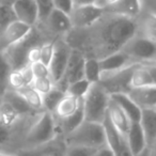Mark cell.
Here are the masks:
<instances>
[{
  "instance_id": "cell-1",
  "label": "cell",
  "mask_w": 156,
  "mask_h": 156,
  "mask_svg": "<svg viewBox=\"0 0 156 156\" xmlns=\"http://www.w3.org/2000/svg\"><path fill=\"white\" fill-rule=\"evenodd\" d=\"M139 30L136 18L106 12L91 28H86L83 52L86 58L103 59L120 51Z\"/></svg>"
},
{
  "instance_id": "cell-2",
  "label": "cell",
  "mask_w": 156,
  "mask_h": 156,
  "mask_svg": "<svg viewBox=\"0 0 156 156\" xmlns=\"http://www.w3.org/2000/svg\"><path fill=\"white\" fill-rule=\"evenodd\" d=\"M65 142L67 145H81L98 149L107 143L104 125L85 120L75 130L65 135Z\"/></svg>"
},
{
  "instance_id": "cell-3",
  "label": "cell",
  "mask_w": 156,
  "mask_h": 156,
  "mask_svg": "<svg viewBox=\"0 0 156 156\" xmlns=\"http://www.w3.org/2000/svg\"><path fill=\"white\" fill-rule=\"evenodd\" d=\"M110 95L100 83H93L83 98L86 121L103 124L107 117Z\"/></svg>"
},
{
  "instance_id": "cell-4",
  "label": "cell",
  "mask_w": 156,
  "mask_h": 156,
  "mask_svg": "<svg viewBox=\"0 0 156 156\" xmlns=\"http://www.w3.org/2000/svg\"><path fill=\"white\" fill-rule=\"evenodd\" d=\"M121 50L135 63L154 62L156 59V41L142 34H136Z\"/></svg>"
},
{
  "instance_id": "cell-5",
  "label": "cell",
  "mask_w": 156,
  "mask_h": 156,
  "mask_svg": "<svg viewBox=\"0 0 156 156\" xmlns=\"http://www.w3.org/2000/svg\"><path fill=\"white\" fill-rule=\"evenodd\" d=\"M56 134V125L51 112L45 110L26 135V142L30 145H41L50 141Z\"/></svg>"
},
{
  "instance_id": "cell-6",
  "label": "cell",
  "mask_w": 156,
  "mask_h": 156,
  "mask_svg": "<svg viewBox=\"0 0 156 156\" xmlns=\"http://www.w3.org/2000/svg\"><path fill=\"white\" fill-rule=\"evenodd\" d=\"M139 63H134L120 71L109 74H103L102 79L98 83L111 95L115 93H128L130 88V79L134 69Z\"/></svg>"
},
{
  "instance_id": "cell-7",
  "label": "cell",
  "mask_w": 156,
  "mask_h": 156,
  "mask_svg": "<svg viewBox=\"0 0 156 156\" xmlns=\"http://www.w3.org/2000/svg\"><path fill=\"white\" fill-rule=\"evenodd\" d=\"M37 40H39V35L37 33L34 34L32 29L31 32L24 40H22L20 42L14 44V45L10 46L7 49L3 50V56L8 60L12 69H20L25 67L26 65H29L28 60H27L28 50L32 46L37 45Z\"/></svg>"
},
{
  "instance_id": "cell-8",
  "label": "cell",
  "mask_w": 156,
  "mask_h": 156,
  "mask_svg": "<svg viewBox=\"0 0 156 156\" xmlns=\"http://www.w3.org/2000/svg\"><path fill=\"white\" fill-rule=\"evenodd\" d=\"M106 13L105 8L95 3L75 5L69 14L74 28H91Z\"/></svg>"
},
{
  "instance_id": "cell-9",
  "label": "cell",
  "mask_w": 156,
  "mask_h": 156,
  "mask_svg": "<svg viewBox=\"0 0 156 156\" xmlns=\"http://www.w3.org/2000/svg\"><path fill=\"white\" fill-rule=\"evenodd\" d=\"M86 56L79 50L72 49L71 56H69L67 66L63 74V77L58 83H56V87L60 88L61 90L65 92L67 86L69 83H74L76 80L85 78L83 76V69H85Z\"/></svg>"
},
{
  "instance_id": "cell-10",
  "label": "cell",
  "mask_w": 156,
  "mask_h": 156,
  "mask_svg": "<svg viewBox=\"0 0 156 156\" xmlns=\"http://www.w3.org/2000/svg\"><path fill=\"white\" fill-rule=\"evenodd\" d=\"M71 52L72 48L65 43L64 40H59L58 42H55L54 55L48 66L50 72V78L52 79L55 85L58 83L63 77Z\"/></svg>"
},
{
  "instance_id": "cell-11",
  "label": "cell",
  "mask_w": 156,
  "mask_h": 156,
  "mask_svg": "<svg viewBox=\"0 0 156 156\" xmlns=\"http://www.w3.org/2000/svg\"><path fill=\"white\" fill-rule=\"evenodd\" d=\"M32 29V26H29L20 20L12 23L0 33V50L3 51L8 47L24 40Z\"/></svg>"
},
{
  "instance_id": "cell-12",
  "label": "cell",
  "mask_w": 156,
  "mask_h": 156,
  "mask_svg": "<svg viewBox=\"0 0 156 156\" xmlns=\"http://www.w3.org/2000/svg\"><path fill=\"white\" fill-rule=\"evenodd\" d=\"M12 7L20 22L33 27L39 20V12L34 0H14Z\"/></svg>"
},
{
  "instance_id": "cell-13",
  "label": "cell",
  "mask_w": 156,
  "mask_h": 156,
  "mask_svg": "<svg viewBox=\"0 0 156 156\" xmlns=\"http://www.w3.org/2000/svg\"><path fill=\"white\" fill-rule=\"evenodd\" d=\"M127 94L141 110L156 109V86L130 89Z\"/></svg>"
},
{
  "instance_id": "cell-14",
  "label": "cell",
  "mask_w": 156,
  "mask_h": 156,
  "mask_svg": "<svg viewBox=\"0 0 156 156\" xmlns=\"http://www.w3.org/2000/svg\"><path fill=\"white\" fill-rule=\"evenodd\" d=\"M134 61L122 50L108 55L103 59H100V65L103 74H109L120 71V69L130 64H134Z\"/></svg>"
},
{
  "instance_id": "cell-15",
  "label": "cell",
  "mask_w": 156,
  "mask_h": 156,
  "mask_svg": "<svg viewBox=\"0 0 156 156\" xmlns=\"http://www.w3.org/2000/svg\"><path fill=\"white\" fill-rule=\"evenodd\" d=\"M45 23L52 32L59 33V34H65L73 28L69 14L56 9V8L52 10L51 13L45 20Z\"/></svg>"
},
{
  "instance_id": "cell-16",
  "label": "cell",
  "mask_w": 156,
  "mask_h": 156,
  "mask_svg": "<svg viewBox=\"0 0 156 156\" xmlns=\"http://www.w3.org/2000/svg\"><path fill=\"white\" fill-rule=\"evenodd\" d=\"M107 117L110 120L112 125L115 126L122 135L126 136V134H127L128 129H129V127H130L132 121H130V119L128 118V115L122 110L121 107L115 102H113L111 98L108 105Z\"/></svg>"
},
{
  "instance_id": "cell-17",
  "label": "cell",
  "mask_w": 156,
  "mask_h": 156,
  "mask_svg": "<svg viewBox=\"0 0 156 156\" xmlns=\"http://www.w3.org/2000/svg\"><path fill=\"white\" fill-rule=\"evenodd\" d=\"M126 139H127V143L134 156H137L141 152L144 151L147 147H149L147 144V140H145L144 133L139 122H132L129 129L126 134Z\"/></svg>"
},
{
  "instance_id": "cell-18",
  "label": "cell",
  "mask_w": 156,
  "mask_h": 156,
  "mask_svg": "<svg viewBox=\"0 0 156 156\" xmlns=\"http://www.w3.org/2000/svg\"><path fill=\"white\" fill-rule=\"evenodd\" d=\"M139 123L144 133L147 147H150L156 140V109H143Z\"/></svg>"
},
{
  "instance_id": "cell-19",
  "label": "cell",
  "mask_w": 156,
  "mask_h": 156,
  "mask_svg": "<svg viewBox=\"0 0 156 156\" xmlns=\"http://www.w3.org/2000/svg\"><path fill=\"white\" fill-rule=\"evenodd\" d=\"M110 98L115 102L122 110L128 115L132 122H139L141 117V109L138 107V105L129 98L127 93H115L111 94Z\"/></svg>"
},
{
  "instance_id": "cell-20",
  "label": "cell",
  "mask_w": 156,
  "mask_h": 156,
  "mask_svg": "<svg viewBox=\"0 0 156 156\" xmlns=\"http://www.w3.org/2000/svg\"><path fill=\"white\" fill-rule=\"evenodd\" d=\"M33 80L32 73L30 71L29 65L20 69H12L8 77V86L12 88L14 91L23 89L26 86L31 85Z\"/></svg>"
},
{
  "instance_id": "cell-21",
  "label": "cell",
  "mask_w": 156,
  "mask_h": 156,
  "mask_svg": "<svg viewBox=\"0 0 156 156\" xmlns=\"http://www.w3.org/2000/svg\"><path fill=\"white\" fill-rule=\"evenodd\" d=\"M106 12L136 18L141 11V0H119L115 5L106 8Z\"/></svg>"
},
{
  "instance_id": "cell-22",
  "label": "cell",
  "mask_w": 156,
  "mask_h": 156,
  "mask_svg": "<svg viewBox=\"0 0 156 156\" xmlns=\"http://www.w3.org/2000/svg\"><path fill=\"white\" fill-rule=\"evenodd\" d=\"M81 105H83V98H77L69 94H65L62 100L59 102L54 113L61 120H63L73 115L75 111H77Z\"/></svg>"
},
{
  "instance_id": "cell-23",
  "label": "cell",
  "mask_w": 156,
  "mask_h": 156,
  "mask_svg": "<svg viewBox=\"0 0 156 156\" xmlns=\"http://www.w3.org/2000/svg\"><path fill=\"white\" fill-rule=\"evenodd\" d=\"M18 93L24 98V100L27 102L31 109L33 110H40L44 108L43 105V95L40 94L31 85L26 86L23 89L18 90Z\"/></svg>"
},
{
  "instance_id": "cell-24",
  "label": "cell",
  "mask_w": 156,
  "mask_h": 156,
  "mask_svg": "<svg viewBox=\"0 0 156 156\" xmlns=\"http://www.w3.org/2000/svg\"><path fill=\"white\" fill-rule=\"evenodd\" d=\"M102 69H101L100 60L96 58H86L83 76L91 83H98L102 79Z\"/></svg>"
},
{
  "instance_id": "cell-25",
  "label": "cell",
  "mask_w": 156,
  "mask_h": 156,
  "mask_svg": "<svg viewBox=\"0 0 156 156\" xmlns=\"http://www.w3.org/2000/svg\"><path fill=\"white\" fill-rule=\"evenodd\" d=\"M152 86V81L150 75L147 73V69H145L144 63H139L134 69L132 75V79H130V88L135 89V88H142V87H149Z\"/></svg>"
},
{
  "instance_id": "cell-26",
  "label": "cell",
  "mask_w": 156,
  "mask_h": 156,
  "mask_svg": "<svg viewBox=\"0 0 156 156\" xmlns=\"http://www.w3.org/2000/svg\"><path fill=\"white\" fill-rule=\"evenodd\" d=\"M85 120V111H83V106L81 105L80 108L78 109L77 111H75L73 115L62 120L63 132L65 133V135L69 134L73 130H75L78 126H80Z\"/></svg>"
},
{
  "instance_id": "cell-27",
  "label": "cell",
  "mask_w": 156,
  "mask_h": 156,
  "mask_svg": "<svg viewBox=\"0 0 156 156\" xmlns=\"http://www.w3.org/2000/svg\"><path fill=\"white\" fill-rule=\"evenodd\" d=\"M20 115L9 104L3 102L0 105V123L7 127H12L20 119Z\"/></svg>"
},
{
  "instance_id": "cell-28",
  "label": "cell",
  "mask_w": 156,
  "mask_h": 156,
  "mask_svg": "<svg viewBox=\"0 0 156 156\" xmlns=\"http://www.w3.org/2000/svg\"><path fill=\"white\" fill-rule=\"evenodd\" d=\"M65 94L66 93H65L63 90H61L60 88L55 86L51 91H49L47 94L43 95V105H44L45 110L48 111V112L54 113L55 109L58 106L59 102L62 100Z\"/></svg>"
},
{
  "instance_id": "cell-29",
  "label": "cell",
  "mask_w": 156,
  "mask_h": 156,
  "mask_svg": "<svg viewBox=\"0 0 156 156\" xmlns=\"http://www.w3.org/2000/svg\"><path fill=\"white\" fill-rule=\"evenodd\" d=\"M92 85L93 83L88 81L86 78H83V79H79V80H76L74 83H69L67 86L66 90H65V93L74 96V98H83L86 96V94L88 93V91L90 90Z\"/></svg>"
},
{
  "instance_id": "cell-30",
  "label": "cell",
  "mask_w": 156,
  "mask_h": 156,
  "mask_svg": "<svg viewBox=\"0 0 156 156\" xmlns=\"http://www.w3.org/2000/svg\"><path fill=\"white\" fill-rule=\"evenodd\" d=\"M16 20H18L15 11L12 7V3H0V33Z\"/></svg>"
},
{
  "instance_id": "cell-31",
  "label": "cell",
  "mask_w": 156,
  "mask_h": 156,
  "mask_svg": "<svg viewBox=\"0 0 156 156\" xmlns=\"http://www.w3.org/2000/svg\"><path fill=\"white\" fill-rule=\"evenodd\" d=\"M141 34L149 39L156 41V14L155 13H147L143 16L140 23Z\"/></svg>"
},
{
  "instance_id": "cell-32",
  "label": "cell",
  "mask_w": 156,
  "mask_h": 156,
  "mask_svg": "<svg viewBox=\"0 0 156 156\" xmlns=\"http://www.w3.org/2000/svg\"><path fill=\"white\" fill-rule=\"evenodd\" d=\"M5 102H8L16 111H17L20 115L23 113H27L28 111L32 110V109L29 107V105L27 104V102L24 100L22 95L18 93L17 91H10L5 95Z\"/></svg>"
},
{
  "instance_id": "cell-33",
  "label": "cell",
  "mask_w": 156,
  "mask_h": 156,
  "mask_svg": "<svg viewBox=\"0 0 156 156\" xmlns=\"http://www.w3.org/2000/svg\"><path fill=\"white\" fill-rule=\"evenodd\" d=\"M31 86L42 95H45L49 91H51L55 87V83L50 77H40L33 78Z\"/></svg>"
},
{
  "instance_id": "cell-34",
  "label": "cell",
  "mask_w": 156,
  "mask_h": 156,
  "mask_svg": "<svg viewBox=\"0 0 156 156\" xmlns=\"http://www.w3.org/2000/svg\"><path fill=\"white\" fill-rule=\"evenodd\" d=\"M11 71L9 62L3 56L2 51H0V92H2L8 86V77Z\"/></svg>"
},
{
  "instance_id": "cell-35",
  "label": "cell",
  "mask_w": 156,
  "mask_h": 156,
  "mask_svg": "<svg viewBox=\"0 0 156 156\" xmlns=\"http://www.w3.org/2000/svg\"><path fill=\"white\" fill-rule=\"evenodd\" d=\"M39 12V20H44L48 17L51 11L55 9V5L52 0H34Z\"/></svg>"
},
{
  "instance_id": "cell-36",
  "label": "cell",
  "mask_w": 156,
  "mask_h": 156,
  "mask_svg": "<svg viewBox=\"0 0 156 156\" xmlns=\"http://www.w3.org/2000/svg\"><path fill=\"white\" fill-rule=\"evenodd\" d=\"M95 150L81 145H67L65 156H93Z\"/></svg>"
},
{
  "instance_id": "cell-37",
  "label": "cell",
  "mask_w": 156,
  "mask_h": 156,
  "mask_svg": "<svg viewBox=\"0 0 156 156\" xmlns=\"http://www.w3.org/2000/svg\"><path fill=\"white\" fill-rule=\"evenodd\" d=\"M29 67H30V71L32 73L33 78L50 77L49 67L46 64H44V63H42L41 61L31 63V64H29Z\"/></svg>"
},
{
  "instance_id": "cell-38",
  "label": "cell",
  "mask_w": 156,
  "mask_h": 156,
  "mask_svg": "<svg viewBox=\"0 0 156 156\" xmlns=\"http://www.w3.org/2000/svg\"><path fill=\"white\" fill-rule=\"evenodd\" d=\"M55 50V42H46L41 45V62L49 66Z\"/></svg>"
},
{
  "instance_id": "cell-39",
  "label": "cell",
  "mask_w": 156,
  "mask_h": 156,
  "mask_svg": "<svg viewBox=\"0 0 156 156\" xmlns=\"http://www.w3.org/2000/svg\"><path fill=\"white\" fill-rule=\"evenodd\" d=\"M52 1H54L56 9L61 10L67 14H71V12L73 11L74 7H75L74 0H52Z\"/></svg>"
},
{
  "instance_id": "cell-40",
  "label": "cell",
  "mask_w": 156,
  "mask_h": 156,
  "mask_svg": "<svg viewBox=\"0 0 156 156\" xmlns=\"http://www.w3.org/2000/svg\"><path fill=\"white\" fill-rule=\"evenodd\" d=\"M27 60H28V64L41 60V45H34L28 50Z\"/></svg>"
},
{
  "instance_id": "cell-41",
  "label": "cell",
  "mask_w": 156,
  "mask_h": 156,
  "mask_svg": "<svg viewBox=\"0 0 156 156\" xmlns=\"http://www.w3.org/2000/svg\"><path fill=\"white\" fill-rule=\"evenodd\" d=\"M12 127H7L0 123V147H3L11 138Z\"/></svg>"
},
{
  "instance_id": "cell-42",
  "label": "cell",
  "mask_w": 156,
  "mask_h": 156,
  "mask_svg": "<svg viewBox=\"0 0 156 156\" xmlns=\"http://www.w3.org/2000/svg\"><path fill=\"white\" fill-rule=\"evenodd\" d=\"M93 156H115V153L111 150V147L106 143V144L98 147L94 152Z\"/></svg>"
},
{
  "instance_id": "cell-43",
  "label": "cell",
  "mask_w": 156,
  "mask_h": 156,
  "mask_svg": "<svg viewBox=\"0 0 156 156\" xmlns=\"http://www.w3.org/2000/svg\"><path fill=\"white\" fill-rule=\"evenodd\" d=\"M144 65L147 73L150 75V78H151L152 86H156V63L155 62L144 63Z\"/></svg>"
},
{
  "instance_id": "cell-44",
  "label": "cell",
  "mask_w": 156,
  "mask_h": 156,
  "mask_svg": "<svg viewBox=\"0 0 156 156\" xmlns=\"http://www.w3.org/2000/svg\"><path fill=\"white\" fill-rule=\"evenodd\" d=\"M75 5H89V3H95L96 0H74Z\"/></svg>"
},
{
  "instance_id": "cell-45",
  "label": "cell",
  "mask_w": 156,
  "mask_h": 156,
  "mask_svg": "<svg viewBox=\"0 0 156 156\" xmlns=\"http://www.w3.org/2000/svg\"><path fill=\"white\" fill-rule=\"evenodd\" d=\"M119 0H104V3H105V9L108 7H111V5H115Z\"/></svg>"
},
{
  "instance_id": "cell-46",
  "label": "cell",
  "mask_w": 156,
  "mask_h": 156,
  "mask_svg": "<svg viewBox=\"0 0 156 156\" xmlns=\"http://www.w3.org/2000/svg\"><path fill=\"white\" fill-rule=\"evenodd\" d=\"M150 156H156V140L150 147Z\"/></svg>"
},
{
  "instance_id": "cell-47",
  "label": "cell",
  "mask_w": 156,
  "mask_h": 156,
  "mask_svg": "<svg viewBox=\"0 0 156 156\" xmlns=\"http://www.w3.org/2000/svg\"><path fill=\"white\" fill-rule=\"evenodd\" d=\"M137 156H150V147H147L143 152H141L140 154H138Z\"/></svg>"
},
{
  "instance_id": "cell-48",
  "label": "cell",
  "mask_w": 156,
  "mask_h": 156,
  "mask_svg": "<svg viewBox=\"0 0 156 156\" xmlns=\"http://www.w3.org/2000/svg\"><path fill=\"white\" fill-rule=\"evenodd\" d=\"M0 156H11V155H9V154H5V153H1V152H0Z\"/></svg>"
},
{
  "instance_id": "cell-49",
  "label": "cell",
  "mask_w": 156,
  "mask_h": 156,
  "mask_svg": "<svg viewBox=\"0 0 156 156\" xmlns=\"http://www.w3.org/2000/svg\"><path fill=\"white\" fill-rule=\"evenodd\" d=\"M46 156H52V155H46Z\"/></svg>"
},
{
  "instance_id": "cell-50",
  "label": "cell",
  "mask_w": 156,
  "mask_h": 156,
  "mask_svg": "<svg viewBox=\"0 0 156 156\" xmlns=\"http://www.w3.org/2000/svg\"><path fill=\"white\" fill-rule=\"evenodd\" d=\"M154 62H155V63H156V59H155V61H154Z\"/></svg>"
},
{
  "instance_id": "cell-51",
  "label": "cell",
  "mask_w": 156,
  "mask_h": 156,
  "mask_svg": "<svg viewBox=\"0 0 156 156\" xmlns=\"http://www.w3.org/2000/svg\"><path fill=\"white\" fill-rule=\"evenodd\" d=\"M13 1H14V0H12V3H13Z\"/></svg>"
}]
</instances>
